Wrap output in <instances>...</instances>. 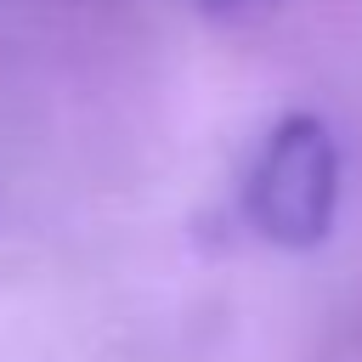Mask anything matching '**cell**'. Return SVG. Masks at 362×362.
I'll list each match as a JSON object with an SVG mask.
<instances>
[{"label": "cell", "instance_id": "obj_1", "mask_svg": "<svg viewBox=\"0 0 362 362\" xmlns=\"http://www.w3.org/2000/svg\"><path fill=\"white\" fill-rule=\"evenodd\" d=\"M339 204V147L317 113H288L266 130L249 175L243 215L266 243L311 249L328 238Z\"/></svg>", "mask_w": 362, "mask_h": 362}]
</instances>
